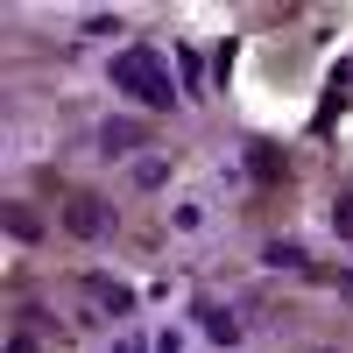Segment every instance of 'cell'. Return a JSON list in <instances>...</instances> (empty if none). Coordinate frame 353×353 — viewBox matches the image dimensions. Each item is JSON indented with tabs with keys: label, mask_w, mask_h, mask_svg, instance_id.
I'll return each instance as SVG.
<instances>
[{
	"label": "cell",
	"mask_w": 353,
	"mask_h": 353,
	"mask_svg": "<svg viewBox=\"0 0 353 353\" xmlns=\"http://www.w3.org/2000/svg\"><path fill=\"white\" fill-rule=\"evenodd\" d=\"M106 78L121 85L128 99H141L149 113H170V106H176V92H184V85H170V78H163V57H156L149 43H128L121 57H113V71H106Z\"/></svg>",
	"instance_id": "6da1fadb"
},
{
	"label": "cell",
	"mask_w": 353,
	"mask_h": 353,
	"mask_svg": "<svg viewBox=\"0 0 353 353\" xmlns=\"http://www.w3.org/2000/svg\"><path fill=\"white\" fill-rule=\"evenodd\" d=\"M64 226L78 233V241H99V233L113 226V205H106L99 191H71V198H64Z\"/></svg>",
	"instance_id": "7a4b0ae2"
},
{
	"label": "cell",
	"mask_w": 353,
	"mask_h": 353,
	"mask_svg": "<svg viewBox=\"0 0 353 353\" xmlns=\"http://www.w3.org/2000/svg\"><path fill=\"white\" fill-rule=\"evenodd\" d=\"M198 325H205V339H212V346H241V318L219 311V304H198Z\"/></svg>",
	"instance_id": "3957f363"
},
{
	"label": "cell",
	"mask_w": 353,
	"mask_h": 353,
	"mask_svg": "<svg viewBox=\"0 0 353 353\" xmlns=\"http://www.w3.org/2000/svg\"><path fill=\"white\" fill-rule=\"evenodd\" d=\"M85 290H92V297H99L113 318H128V311H134V290H128V283H113V276H85Z\"/></svg>",
	"instance_id": "277c9868"
},
{
	"label": "cell",
	"mask_w": 353,
	"mask_h": 353,
	"mask_svg": "<svg viewBox=\"0 0 353 353\" xmlns=\"http://www.w3.org/2000/svg\"><path fill=\"white\" fill-rule=\"evenodd\" d=\"M134 141H141V134H134V121H106V128H99V149H106V156H128Z\"/></svg>",
	"instance_id": "5b68a950"
},
{
	"label": "cell",
	"mask_w": 353,
	"mask_h": 353,
	"mask_svg": "<svg viewBox=\"0 0 353 353\" xmlns=\"http://www.w3.org/2000/svg\"><path fill=\"white\" fill-rule=\"evenodd\" d=\"M248 170H254V176H269V184H276V176H290V163L269 149V141H254V149H248Z\"/></svg>",
	"instance_id": "8992f818"
},
{
	"label": "cell",
	"mask_w": 353,
	"mask_h": 353,
	"mask_svg": "<svg viewBox=\"0 0 353 353\" xmlns=\"http://www.w3.org/2000/svg\"><path fill=\"white\" fill-rule=\"evenodd\" d=\"M8 233H14V241H28V248H36V241H43V219L28 212V205H8Z\"/></svg>",
	"instance_id": "52a82bcc"
},
{
	"label": "cell",
	"mask_w": 353,
	"mask_h": 353,
	"mask_svg": "<svg viewBox=\"0 0 353 353\" xmlns=\"http://www.w3.org/2000/svg\"><path fill=\"white\" fill-rule=\"evenodd\" d=\"M332 233H339V241H353V191L332 198Z\"/></svg>",
	"instance_id": "ba28073f"
},
{
	"label": "cell",
	"mask_w": 353,
	"mask_h": 353,
	"mask_svg": "<svg viewBox=\"0 0 353 353\" xmlns=\"http://www.w3.org/2000/svg\"><path fill=\"white\" fill-rule=\"evenodd\" d=\"M176 71H184V92H198V71H205V64H198V43L176 50Z\"/></svg>",
	"instance_id": "9c48e42d"
},
{
	"label": "cell",
	"mask_w": 353,
	"mask_h": 353,
	"mask_svg": "<svg viewBox=\"0 0 353 353\" xmlns=\"http://www.w3.org/2000/svg\"><path fill=\"white\" fill-rule=\"evenodd\" d=\"M269 261H276V269H311V254H304V248H290V241H276Z\"/></svg>",
	"instance_id": "30bf717a"
},
{
	"label": "cell",
	"mask_w": 353,
	"mask_h": 353,
	"mask_svg": "<svg viewBox=\"0 0 353 353\" xmlns=\"http://www.w3.org/2000/svg\"><path fill=\"white\" fill-rule=\"evenodd\" d=\"M8 353H36V339H28V332H14V339H8Z\"/></svg>",
	"instance_id": "8fae6325"
},
{
	"label": "cell",
	"mask_w": 353,
	"mask_h": 353,
	"mask_svg": "<svg viewBox=\"0 0 353 353\" xmlns=\"http://www.w3.org/2000/svg\"><path fill=\"white\" fill-rule=\"evenodd\" d=\"M339 290H346V304H353V276H339Z\"/></svg>",
	"instance_id": "7c38bea8"
}]
</instances>
